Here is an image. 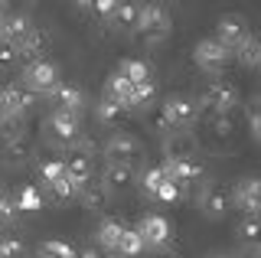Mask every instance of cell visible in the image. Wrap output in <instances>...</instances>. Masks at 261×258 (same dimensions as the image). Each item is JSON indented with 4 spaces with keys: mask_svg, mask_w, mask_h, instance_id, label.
I'll use <instances>...</instances> for the list:
<instances>
[{
    "mask_svg": "<svg viewBox=\"0 0 261 258\" xmlns=\"http://www.w3.org/2000/svg\"><path fill=\"white\" fill-rule=\"evenodd\" d=\"M141 33L150 39V43H160V39H167L170 36V13L163 10L160 4H144L141 10H137V23H134Z\"/></svg>",
    "mask_w": 261,
    "mask_h": 258,
    "instance_id": "1",
    "label": "cell"
},
{
    "mask_svg": "<svg viewBox=\"0 0 261 258\" xmlns=\"http://www.w3.org/2000/svg\"><path fill=\"white\" fill-rule=\"evenodd\" d=\"M232 56L242 62V66H248V69H258L261 66V36H245L239 46L232 49Z\"/></svg>",
    "mask_w": 261,
    "mask_h": 258,
    "instance_id": "14",
    "label": "cell"
},
{
    "mask_svg": "<svg viewBox=\"0 0 261 258\" xmlns=\"http://www.w3.org/2000/svg\"><path fill=\"white\" fill-rule=\"evenodd\" d=\"M59 85V69L46 59H33L27 69H23V88L27 92H53Z\"/></svg>",
    "mask_w": 261,
    "mask_h": 258,
    "instance_id": "3",
    "label": "cell"
},
{
    "mask_svg": "<svg viewBox=\"0 0 261 258\" xmlns=\"http://www.w3.org/2000/svg\"><path fill=\"white\" fill-rule=\"evenodd\" d=\"M176 196H179V183L163 180V183H160V190H157V199H163V203H173Z\"/></svg>",
    "mask_w": 261,
    "mask_h": 258,
    "instance_id": "31",
    "label": "cell"
},
{
    "mask_svg": "<svg viewBox=\"0 0 261 258\" xmlns=\"http://www.w3.org/2000/svg\"><path fill=\"white\" fill-rule=\"evenodd\" d=\"M124 105L121 101H114V98H105L101 101V108H98V115H101V121H108V124H118L121 118H124Z\"/></svg>",
    "mask_w": 261,
    "mask_h": 258,
    "instance_id": "23",
    "label": "cell"
},
{
    "mask_svg": "<svg viewBox=\"0 0 261 258\" xmlns=\"http://www.w3.org/2000/svg\"><path fill=\"white\" fill-rule=\"evenodd\" d=\"M232 199H235V206H239L245 216L261 219V180L258 176H245V180L235 183Z\"/></svg>",
    "mask_w": 261,
    "mask_h": 258,
    "instance_id": "6",
    "label": "cell"
},
{
    "mask_svg": "<svg viewBox=\"0 0 261 258\" xmlns=\"http://www.w3.org/2000/svg\"><path fill=\"white\" fill-rule=\"evenodd\" d=\"M75 4H79V7H92V0H75Z\"/></svg>",
    "mask_w": 261,
    "mask_h": 258,
    "instance_id": "36",
    "label": "cell"
},
{
    "mask_svg": "<svg viewBox=\"0 0 261 258\" xmlns=\"http://www.w3.org/2000/svg\"><path fill=\"white\" fill-rule=\"evenodd\" d=\"M10 209H13V206L7 203V193L0 190V219H7V216H10Z\"/></svg>",
    "mask_w": 261,
    "mask_h": 258,
    "instance_id": "35",
    "label": "cell"
},
{
    "mask_svg": "<svg viewBox=\"0 0 261 258\" xmlns=\"http://www.w3.org/2000/svg\"><path fill=\"white\" fill-rule=\"evenodd\" d=\"M53 95H56V101H59V108H65V111H82V92L79 88H72V85H56L53 88Z\"/></svg>",
    "mask_w": 261,
    "mask_h": 258,
    "instance_id": "17",
    "label": "cell"
},
{
    "mask_svg": "<svg viewBox=\"0 0 261 258\" xmlns=\"http://www.w3.org/2000/svg\"><path fill=\"white\" fill-rule=\"evenodd\" d=\"M255 258H261V245H258V252H255Z\"/></svg>",
    "mask_w": 261,
    "mask_h": 258,
    "instance_id": "37",
    "label": "cell"
},
{
    "mask_svg": "<svg viewBox=\"0 0 261 258\" xmlns=\"http://www.w3.org/2000/svg\"><path fill=\"white\" fill-rule=\"evenodd\" d=\"M65 176L75 183V190H79L85 180H92V164H88V157H85V154H75L69 164H65Z\"/></svg>",
    "mask_w": 261,
    "mask_h": 258,
    "instance_id": "15",
    "label": "cell"
},
{
    "mask_svg": "<svg viewBox=\"0 0 261 258\" xmlns=\"http://www.w3.org/2000/svg\"><path fill=\"white\" fill-rule=\"evenodd\" d=\"M150 95H153V85H150V82H127L124 75H118V72H114V75L108 79V98L121 101L124 108L147 101Z\"/></svg>",
    "mask_w": 261,
    "mask_h": 258,
    "instance_id": "2",
    "label": "cell"
},
{
    "mask_svg": "<svg viewBox=\"0 0 261 258\" xmlns=\"http://www.w3.org/2000/svg\"><path fill=\"white\" fill-rule=\"evenodd\" d=\"M130 176H134V170L124 164H105L101 170V187H127Z\"/></svg>",
    "mask_w": 261,
    "mask_h": 258,
    "instance_id": "16",
    "label": "cell"
},
{
    "mask_svg": "<svg viewBox=\"0 0 261 258\" xmlns=\"http://www.w3.org/2000/svg\"><path fill=\"white\" fill-rule=\"evenodd\" d=\"M105 157H108V164H124L134 170L141 164V144L130 134H111L108 144H105Z\"/></svg>",
    "mask_w": 261,
    "mask_h": 258,
    "instance_id": "4",
    "label": "cell"
},
{
    "mask_svg": "<svg viewBox=\"0 0 261 258\" xmlns=\"http://www.w3.org/2000/svg\"><path fill=\"white\" fill-rule=\"evenodd\" d=\"M33 105V95L23 85H7L0 92V118H20Z\"/></svg>",
    "mask_w": 261,
    "mask_h": 258,
    "instance_id": "9",
    "label": "cell"
},
{
    "mask_svg": "<svg viewBox=\"0 0 261 258\" xmlns=\"http://www.w3.org/2000/svg\"><path fill=\"white\" fill-rule=\"evenodd\" d=\"M118 75H124L127 82H150V69H147L144 62H137V59H124L121 69H118Z\"/></svg>",
    "mask_w": 261,
    "mask_h": 258,
    "instance_id": "21",
    "label": "cell"
},
{
    "mask_svg": "<svg viewBox=\"0 0 261 258\" xmlns=\"http://www.w3.org/2000/svg\"><path fill=\"white\" fill-rule=\"evenodd\" d=\"M121 232H124V225H121L118 219H105L101 222V229H98V242H101L105 248H118V239H121Z\"/></svg>",
    "mask_w": 261,
    "mask_h": 258,
    "instance_id": "20",
    "label": "cell"
},
{
    "mask_svg": "<svg viewBox=\"0 0 261 258\" xmlns=\"http://www.w3.org/2000/svg\"><path fill=\"white\" fill-rule=\"evenodd\" d=\"M193 59L199 69L206 72H219L222 66H228V59H232V49H228L225 43H219V39H199L193 49Z\"/></svg>",
    "mask_w": 261,
    "mask_h": 258,
    "instance_id": "5",
    "label": "cell"
},
{
    "mask_svg": "<svg viewBox=\"0 0 261 258\" xmlns=\"http://www.w3.org/2000/svg\"><path fill=\"white\" fill-rule=\"evenodd\" d=\"M43 206V196H39L33 187H23L20 190V199H16V209H27V213H36Z\"/></svg>",
    "mask_w": 261,
    "mask_h": 258,
    "instance_id": "24",
    "label": "cell"
},
{
    "mask_svg": "<svg viewBox=\"0 0 261 258\" xmlns=\"http://www.w3.org/2000/svg\"><path fill=\"white\" fill-rule=\"evenodd\" d=\"M137 232H141L144 245H167L170 242V222L163 219V216H144L141 225H137Z\"/></svg>",
    "mask_w": 261,
    "mask_h": 258,
    "instance_id": "11",
    "label": "cell"
},
{
    "mask_svg": "<svg viewBox=\"0 0 261 258\" xmlns=\"http://www.w3.org/2000/svg\"><path fill=\"white\" fill-rule=\"evenodd\" d=\"M144 239H141V232L137 229H124L121 232V239H118V248L114 252H121V255H141L144 252Z\"/></svg>",
    "mask_w": 261,
    "mask_h": 258,
    "instance_id": "19",
    "label": "cell"
},
{
    "mask_svg": "<svg viewBox=\"0 0 261 258\" xmlns=\"http://www.w3.org/2000/svg\"><path fill=\"white\" fill-rule=\"evenodd\" d=\"M49 187H53V193L59 199H69V196H75V183L69 180V176H62V180H56V183H49Z\"/></svg>",
    "mask_w": 261,
    "mask_h": 258,
    "instance_id": "30",
    "label": "cell"
},
{
    "mask_svg": "<svg viewBox=\"0 0 261 258\" xmlns=\"http://www.w3.org/2000/svg\"><path fill=\"white\" fill-rule=\"evenodd\" d=\"M49 127L56 131L59 141H72L79 134V115L75 111H65V108H56L53 118H49Z\"/></svg>",
    "mask_w": 261,
    "mask_h": 258,
    "instance_id": "13",
    "label": "cell"
},
{
    "mask_svg": "<svg viewBox=\"0 0 261 258\" xmlns=\"http://www.w3.org/2000/svg\"><path fill=\"white\" fill-rule=\"evenodd\" d=\"M33 30V23L23 17V13H13V17H0V43H10L16 46L23 36Z\"/></svg>",
    "mask_w": 261,
    "mask_h": 258,
    "instance_id": "12",
    "label": "cell"
},
{
    "mask_svg": "<svg viewBox=\"0 0 261 258\" xmlns=\"http://www.w3.org/2000/svg\"><path fill=\"white\" fill-rule=\"evenodd\" d=\"M163 180H167L163 167H150V170L144 173V193H147V196H157V190H160Z\"/></svg>",
    "mask_w": 261,
    "mask_h": 258,
    "instance_id": "25",
    "label": "cell"
},
{
    "mask_svg": "<svg viewBox=\"0 0 261 258\" xmlns=\"http://www.w3.org/2000/svg\"><path fill=\"white\" fill-rule=\"evenodd\" d=\"M43 255H53V258H75V252H72L65 242H46V245H43Z\"/></svg>",
    "mask_w": 261,
    "mask_h": 258,
    "instance_id": "29",
    "label": "cell"
},
{
    "mask_svg": "<svg viewBox=\"0 0 261 258\" xmlns=\"http://www.w3.org/2000/svg\"><path fill=\"white\" fill-rule=\"evenodd\" d=\"M92 7H95L98 13H101V17H111L114 7H118V0H92Z\"/></svg>",
    "mask_w": 261,
    "mask_h": 258,
    "instance_id": "33",
    "label": "cell"
},
{
    "mask_svg": "<svg viewBox=\"0 0 261 258\" xmlns=\"http://www.w3.org/2000/svg\"><path fill=\"white\" fill-rule=\"evenodd\" d=\"M196 118V105L186 101V98H170L163 105V115H160V124L163 127H183Z\"/></svg>",
    "mask_w": 261,
    "mask_h": 258,
    "instance_id": "10",
    "label": "cell"
},
{
    "mask_svg": "<svg viewBox=\"0 0 261 258\" xmlns=\"http://www.w3.org/2000/svg\"><path fill=\"white\" fill-rule=\"evenodd\" d=\"M202 206H206V213H212V216H222L225 206H228V193L219 190V187H212L206 193V199H202Z\"/></svg>",
    "mask_w": 261,
    "mask_h": 258,
    "instance_id": "22",
    "label": "cell"
},
{
    "mask_svg": "<svg viewBox=\"0 0 261 258\" xmlns=\"http://www.w3.org/2000/svg\"><path fill=\"white\" fill-rule=\"evenodd\" d=\"M251 134H255V141L261 144V108L251 111Z\"/></svg>",
    "mask_w": 261,
    "mask_h": 258,
    "instance_id": "34",
    "label": "cell"
},
{
    "mask_svg": "<svg viewBox=\"0 0 261 258\" xmlns=\"http://www.w3.org/2000/svg\"><path fill=\"white\" fill-rule=\"evenodd\" d=\"M43 176H46V183L62 180V176H65V164H62V160H46V164H43Z\"/></svg>",
    "mask_w": 261,
    "mask_h": 258,
    "instance_id": "28",
    "label": "cell"
},
{
    "mask_svg": "<svg viewBox=\"0 0 261 258\" xmlns=\"http://www.w3.org/2000/svg\"><path fill=\"white\" fill-rule=\"evenodd\" d=\"M202 101H206L212 111H219V115H228V111H235V105H239V92H235L232 82L216 79V82H209L206 95H202Z\"/></svg>",
    "mask_w": 261,
    "mask_h": 258,
    "instance_id": "7",
    "label": "cell"
},
{
    "mask_svg": "<svg viewBox=\"0 0 261 258\" xmlns=\"http://www.w3.org/2000/svg\"><path fill=\"white\" fill-rule=\"evenodd\" d=\"M245 36H248V20H245L242 13H225V17H219V23H216L219 43H225L228 49H235Z\"/></svg>",
    "mask_w": 261,
    "mask_h": 258,
    "instance_id": "8",
    "label": "cell"
},
{
    "mask_svg": "<svg viewBox=\"0 0 261 258\" xmlns=\"http://www.w3.org/2000/svg\"><path fill=\"white\" fill-rule=\"evenodd\" d=\"M16 46H10V43H0V69H7V66H13L16 62Z\"/></svg>",
    "mask_w": 261,
    "mask_h": 258,
    "instance_id": "32",
    "label": "cell"
},
{
    "mask_svg": "<svg viewBox=\"0 0 261 258\" xmlns=\"http://www.w3.org/2000/svg\"><path fill=\"white\" fill-rule=\"evenodd\" d=\"M4 7H7V0H0V10H4Z\"/></svg>",
    "mask_w": 261,
    "mask_h": 258,
    "instance_id": "38",
    "label": "cell"
},
{
    "mask_svg": "<svg viewBox=\"0 0 261 258\" xmlns=\"http://www.w3.org/2000/svg\"><path fill=\"white\" fill-rule=\"evenodd\" d=\"M75 196H79V199H82V203H85L88 209H98V206L105 203V187H101V183L85 180V183H82V187L75 190Z\"/></svg>",
    "mask_w": 261,
    "mask_h": 258,
    "instance_id": "18",
    "label": "cell"
},
{
    "mask_svg": "<svg viewBox=\"0 0 261 258\" xmlns=\"http://www.w3.org/2000/svg\"><path fill=\"white\" fill-rule=\"evenodd\" d=\"M111 17L118 20L121 27H134V23H137V7L134 4H121V0H118V7H114Z\"/></svg>",
    "mask_w": 261,
    "mask_h": 258,
    "instance_id": "26",
    "label": "cell"
},
{
    "mask_svg": "<svg viewBox=\"0 0 261 258\" xmlns=\"http://www.w3.org/2000/svg\"><path fill=\"white\" fill-rule=\"evenodd\" d=\"M239 236L242 239H258L261 236V219H255V216H245V219L239 222Z\"/></svg>",
    "mask_w": 261,
    "mask_h": 258,
    "instance_id": "27",
    "label": "cell"
}]
</instances>
